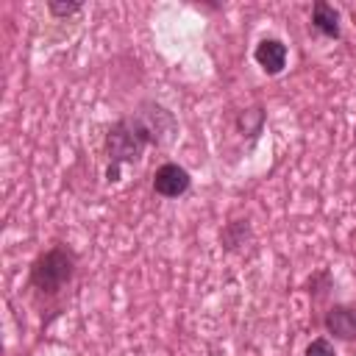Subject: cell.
Returning a JSON list of instances; mask_svg holds the SVG:
<instances>
[{
    "label": "cell",
    "mask_w": 356,
    "mask_h": 356,
    "mask_svg": "<svg viewBox=\"0 0 356 356\" xmlns=\"http://www.w3.org/2000/svg\"><path fill=\"white\" fill-rule=\"evenodd\" d=\"M178 125L175 117L159 103H142L134 114L117 120L106 134V153H108V181H117L120 164H134L142 159L147 145H167L175 136Z\"/></svg>",
    "instance_id": "cell-1"
},
{
    "label": "cell",
    "mask_w": 356,
    "mask_h": 356,
    "mask_svg": "<svg viewBox=\"0 0 356 356\" xmlns=\"http://www.w3.org/2000/svg\"><path fill=\"white\" fill-rule=\"evenodd\" d=\"M75 275V253L64 245H53L44 253H39L31 264V286L39 295H56L61 292Z\"/></svg>",
    "instance_id": "cell-2"
},
{
    "label": "cell",
    "mask_w": 356,
    "mask_h": 356,
    "mask_svg": "<svg viewBox=\"0 0 356 356\" xmlns=\"http://www.w3.org/2000/svg\"><path fill=\"white\" fill-rule=\"evenodd\" d=\"M189 186H192V175L175 161H167L153 172V192L167 197V200H175L181 195H186Z\"/></svg>",
    "instance_id": "cell-3"
},
{
    "label": "cell",
    "mask_w": 356,
    "mask_h": 356,
    "mask_svg": "<svg viewBox=\"0 0 356 356\" xmlns=\"http://www.w3.org/2000/svg\"><path fill=\"white\" fill-rule=\"evenodd\" d=\"M323 325L325 331L334 337V339H356V309L353 306H345V303H337L325 312L323 317Z\"/></svg>",
    "instance_id": "cell-4"
},
{
    "label": "cell",
    "mask_w": 356,
    "mask_h": 356,
    "mask_svg": "<svg viewBox=\"0 0 356 356\" xmlns=\"http://www.w3.org/2000/svg\"><path fill=\"white\" fill-rule=\"evenodd\" d=\"M253 58L267 75H278L286 67V44L281 39H261L253 50Z\"/></svg>",
    "instance_id": "cell-5"
},
{
    "label": "cell",
    "mask_w": 356,
    "mask_h": 356,
    "mask_svg": "<svg viewBox=\"0 0 356 356\" xmlns=\"http://www.w3.org/2000/svg\"><path fill=\"white\" fill-rule=\"evenodd\" d=\"M312 28H314L320 36H325V39H339V33H342L339 11H337L331 3L317 0V3L312 6Z\"/></svg>",
    "instance_id": "cell-6"
},
{
    "label": "cell",
    "mask_w": 356,
    "mask_h": 356,
    "mask_svg": "<svg viewBox=\"0 0 356 356\" xmlns=\"http://www.w3.org/2000/svg\"><path fill=\"white\" fill-rule=\"evenodd\" d=\"M248 220H234V222H228L225 228H222V234H220V239H222V245L228 248V250H234V248H239L245 239H248Z\"/></svg>",
    "instance_id": "cell-7"
},
{
    "label": "cell",
    "mask_w": 356,
    "mask_h": 356,
    "mask_svg": "<svg viewBox=\"0 0 356 356\" xmlns=\"http://www.w3.org/2000/svg\"><path fill=\"white\" fill-rule=\"evenodd\" d=\"M303 356H337V350H334L331 339H325V337H317V339H312V342L306 345Z\"/></svg>",
    "instance_id": "cell-8"
},
{
    "label": "cell",
    "mask_w": 356,
    "mask_h": 356,
    "mask_svg": "<svg viewBox=\"0 0 356 356\" xmlns=\"http://www.w3.org/2000/svg\"><path fill=\"white\" fill-rule=\"evenodd\" d=\"M47 11L53 17H70V14H78L81 11V3H47Z\"/></svg>",
    "instance_id": "cell-9"
}]
</instances>
